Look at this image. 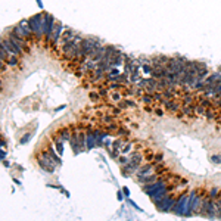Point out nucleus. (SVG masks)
<instances>
[{
    "label": "nucleus",
    "mask_w": 221,
    "mask_h": 221,
    "mask_svg": "<svg viewBox=\"0 0 221 221\" xmlns=\"http://www.w3.org/2000/svg\"><path fill=\"white\" fill-rule=\"evenodd\" d=\"M28 21H30V25H31V30H33L35 43H38L41 40V37L44 35V12L31 16Z\"/></svg>",
    "instance_id": "f257e3e1"
},
{
    "label": "nucleus",
    "mask_w": 221,
    "mask_h": 221,
    "mask_svg": "<svg viewBox=\"0 0 221 221\" xmlns=\"http://www.w3.org/2000/svg\"><path fill=\"white\" fill-rule=\"evenodd\" d=\"M13 31H16L19 35H22L28 43H35V38H34V34H33V30H31L28 19H22L21 22H18V25L13 27Z\"/></svg>",
    "instance_id": "f03ea898"
},
{
    "label": "nucleus",
    "mask_w": 221,
    "mask_h": 221,
    "mask_svg": "<svg viewBox=\"0 0 221 221\" xmlns=\"http://www.w3.org/2000/svg\"><path fill=\"white\" fill-rule=\"evenodd\" d=\"M55 22L56 19L50 15V13H44V46H50L52 41V34H53V28H55Z\"/></svg>",
    "instance_id": "7ed1b4c3"
},
{
    "label": "nucleus",
    "mask_w": 221,
    "mask_h": 221,
    "mask_svg": "<svg viewBox=\"0 0 221 221\" xmlns=\"http://www.w3.org/2000/svg\"><path fill=\"white\" fill-rule=\"evenodd\" d=\"M77 35V31H74L71 28H67V30H64V33H62V35H61V38H59V41H58V44L55 46V47H52V50L55 52V53H58L59 55V50L62 46H65L67 43H69L71 40H72L74 37Z\"/></svg>",
    "instance_id": "20e7f679"
},
{
    "label": "nucleus",
    "mask_w": 221,
    "mask_h": 221,
    "mask_svg": "<svg viewBox=\"0 0 221 221\" xmlns=\"http://www.w3.org/2000/svg\"><path fill=\"white\" fill-rule=\"evenodd\" d=\"M62 33H64V25H62V22L56 21V22H55V28H53V34H52L50 47H55V46L58 44V41H59V38H61Z\"/></svg>",
    "instance_id": "39448f33"
},
{
    "label": "nucleus",
    "mask_w": 221,
    "mask_h": 221,
    "mask_svg": "<svg viewBox=\"0 0 221 221\" xmlns=\"http://www.w3.org/2000/svg\"><path fill=\"white\" fill-rule=\"evenodd\" d=\"M1 44H3V46H4L6 49H7V52H9L10 55H16V56L22 58L21 52L16 49V46H15V44H13V43H12V41H10L9 38H7V37H3V38H1Z\"/></svg>",
    "instance_id": "423d86ee"
},
{
    "label": "nucleus",
    "mask_w": 221,
    "mask_h": 221,
    "mask_svg": "<svg viewBox=\"0 0 221 221\" xmlns=\"http://www.w3.org/2000/svg\"><path fill=\"white\" fill-rule=\"evenodd\" d=\"M6 64H7L9 67H18V65H19V56L10 55V56L6 59Z\"/></svg>",
    "instance_id": "0eeeda50"
},
{
    "label": "nucleus",
    "mask_w": 221,
    "mask_h": 221,
    "mask_svg": "<svg viewBox=\"0 0 221 221\" xmlns=\"http://www.w3.org/2000/svg\"><path fill=\"white\" fill-rule=\"evenodd\" d=\"M140 102L143 103V105H155V102H153V96L152 95H145L143 98H140Z\"/></svg>",
    "instance_id": "6e6552de"
},
{
    "label": "nucleus",
    "mask_w": 221,
    "mask_h": 221,
    "mask_svg": "<svg viewBox=\"0 0 221 221\" xmlns=\"http://www.w3.org/2000/svg\"><path fill=\"white\" fill-rule=\"evenodd\" d=\"M9 56H10V53L7 52V49H6V47H4L3 44H0V59L6 62V59H7Z\"/></svg>",
    "instance_id": "1a4fd4ad"
},
{
    "label": "nucleus",
    "mask_w": 221,
    "mask_h": 221,
    "mask_svg": "<svg viewBox=\"0 0 221 221\" xmlns=\"http://www.w3.org/2000/svg\"><path fill=\"white\" fill-rule=\"evenodd\" d=\"M152 96H153V102H155V105H159V103L164 100V95H162V92H155Z\"/></svg>",
    "instance_id": "9d476101"
},
{
    "label": "nucleus",
    "mask_w": 221,
    "mask_h": 221,
    "mask_svg": "<svg viewBox=\"0 0 221 221\" xmlns=\"http://www.w3.org/2000/svg\"><path fill=\"white\" fill-rule=\"evenodd\" d=\"M195 108H196V114H199V115H206V111H208V108H205V106H202V105H199V103H196L195 105Z\"/></svg>",
    "instance_id": "9b49d317"
},
{
    "label": "nucleus",
    "mask_w": 221,
    "mask_h": 221,
    "mask_svg": "<svg viewBox=\"0 0 221 221\" xmlns=\"http://www.w3.org/2000/svg\"><path fill=\"white\" fill-rule=\"evenodd\" d=\"M117 134H118L120 137H127V136H128V130H127L124 125H120L118 130H117Z\"/></svg>",
    "instance_id": "f8f14e48"
},
{
    "label": "nucleus",
    "mask_w": 221,
    "mask_h": 221,
    "mask_svg": "<svg viewBox=\"0 0 221 221\" xmlns=\"http://www.w3.org/2000/svg\"><path fill=\"white\" fill-rule=\"evenodd\" d=\"M90 98H92V100H93V102H100L102 96L99 95L98 90H95V92H92V93H90Z\"/></svg>",
    "instance_id": "ddd939ff"
},
{
    "label": "nucleus",
    "mask_w": 221,
    "mask_h": 221,
    "mask_svg": "<svg viewBox=\"0 0 221 221\" xmlns=\"http://www.w3.org/2000/svg\"><path fill=\"white\" fill-rule=\"evenodd\" d=\"M153 162H155V164H161V162H162V153H155Z\"/></svg>",
    "instance_id": "4468645a"
},
{
    "label": "nucleus",
    "mask_w": 221,
    "mask_h": 221,
    "mask_svg": "<svg viewBox=\"0 0 221 221\" xmlns=\"http://www.w3.org/2000/svg\"><path fill=\"white\" fill-rule=\"evenodd\" d=\"M118 162H120V164H121V165H127V164H128V162H130V159H128V158H125V156H118Z\"/></svg>",
    "instance_id": "2eb2a0df"
}]
</instances>
